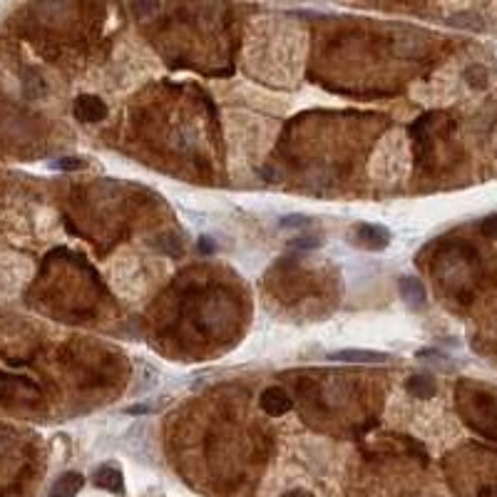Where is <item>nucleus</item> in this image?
<instances>
[{"label":"nucleus","mask_w":497,"mask_h":497,"mask_svg":"<svg viewBox=\"0 0 497 497\" xmlns=\"http://www.w3.org/2000/svg\"><path fill=\"white\" fill-rule=\"evenodd\" d=\"M75 117L80 122H99L107 117L105 99H99L97 94H80L75 99Z\"/></svg>","instance_id":"nucleus-1"},{"label":"nucleus","mask_w":497,"mask_h":497,"mask_svg":"<svg viewBox=\"0 0 497 497\" xmlns=\"http://www.w3.org/2000/svg\"><path fill=\"white\" fill-rule=\"evenodd\" d=\"M259 403H262V410L266 415H274V418H278V415H286L288 410H291L293 400L291 395H288L283 388H266V391L262 393V398H259Z\"/></svg>","instance_id":"nucleus-2"},{"label":"nucleus","mask_w":497,"mask_h":497,"mask_svg":"<svg viewBox=\"0 0 497 497\" xmlns=\"http://www.w3.org/2000/svg\"><path fill=\"white\" fill-rule=\"evenodd\" d=\"M356 241L371 252H383L391 244V231L378 224H358L356 226Z\"/></svg>","instance_id":"nucleus-3"},{"label":"nucleus","mask_w":497,"mask_h":497,"mask_svg":"<svg viewBox=\"0 0 497 497\" xmlns=\"http://www.w3.org/2000/svg\"><path fill=\"white\" fill-rule=\"evenodd\" d=\"M331 361L340 363H368V366H376V363H386L388 356L378 351H366V348H345V351L331 353Z\"/></svg>","instance_id":"nucleus-4"},{"label":"nucleus","mask_w":497,"mask_h":497,"mask_svg":"<svg viewBox=\"0 0 497 497\" xmlns=\"http://www.w3.org/2000/svg\"><path fill=\"white\" fill-rule=\"evenodd\" d=\"M94 485L107 492H122L125 490V477H122V470H117V467L102 465L94 472Z\"/></svg>","instance_id":"nucleus-5"},{"label":"nucleus","mask_w":497,"mask_h":497,"mask_svg":"<svg viewBox=\"0 0 497 497\" xmlns=\"http://www.w3.org/2000/svg\"><path fill=\"white\" fill-rule=\"evenodd\" d=\"M82 485H85V477L80 475V472H65V475H60V480L55 482L47 497H75L82 490Z\"/></svg>","instance_id":"nucleus-6"},{"label":"nucleus","mask_w":497,"mask_h":497,"mask_svg":"<svg viewBox=\"0 0 497 497\" xmlns=\"http://www.w3.org/2000/svg\"><path fill=\"white\" fill-rule=\"evenodd\" d=\"M405 391L415 398H433L438 386H435V378L428 376V373H415L405 381Z\"/></svg>","instance_id":"nucleus-7"},{"label":"nucleus","mask_w":497,"mask_h":497,"mask_svg":"<svg viewBox=\"0 0 497 497\" xmlns=\"http://www.w3.org/2000/svg\"><path fill=\"white\" fill-rule=\"evenodd\" d=\"M400 296H403V301L408 306L418 309V306L425 304V288H423V283H420L415 276L400 278Z\"/></svg>","instance_id":"nucleus-8"},{"label":"nucleus","mask_w":497,"mask_h":497,"mask_svg":"<svg viewBox=\"0 0 497 497\" xmlns=\"http://www.w3.org/2000/svg\"><path fill=\"white\" fill-rule=\"evenodd\" d=\"M465 82L470 85L472 90H485L487 87V70L482 65H470L465 70Z\"/></svg>","instance_id":"nucleus-9"},{"label":"nucleus","mask_w":497,"mask_h":497,"mask_svg":"<svg viewBox=\"0 0 497 497\" xmlns=\"http://www.w3.org/2000/svg\"><path fill=\"white\" fill-rule=\"evenodd\" d=\"M132 11L137 18H149L159 11V0H132Z\"/></svg>","instance_id":"nucleus-10"},{"label":"nucleus","mask_w":497,"mask_h":497,"mask_svg":"<svg viewBox=\"0 0 497 497\" xmlns=\"http://www.w3.org/2000/svg\"><path fill=\"white\" fill-rule=\"evenodd\" d=\"M288 246L291 249H316V246H321V239L319 236H296L288 241Z\"/></svg>","instance_id":"nucleus-11"},{"label":"nucleus","mask_w":497,"mask_h":497,"mask_svg":"<svg viewBox=\"0 0 497 497\" xmlns=\"http://www.w3.org/2000/svg\"><path fill=\"white\" fill-rule=\"evenodd\" d=\"M480 231H482V236H487V239H497V214L485 216L480 224Z\"/></svg>","instance_id":"nucleus-12"},{"label":"nucleus","mask_w":497,"mask_h":497,"mask_svg":"<svg viewBox=\"0 0 497 497\" xmlns=\"http://www.w3.org/2000/svg\"><path fill=\"white\" fill-rule=\"evenodd\" d=\"M82 159H78V157H63V159H58V162H53V167L55 169H63V172H75V169H80L82 167Z\"/></svg>","instance_id":"nucleus-13"},{"label":"nucleus","mask_w":497,"mask_h":497,"mask_svg":"<svg viewBox=\"0 0 497 497\" xmlns=\"http://www.w3.org/2000/svg\"><path fill=\"white\" fill-rule=\"evenodd\" d=\"M311 224V219L309 216H301V214H293V216H283L281 219V226H309Z\"/></svg>","instance_id":"nucleus-14"},{"label":"nucleus","mask_w":497,"mask_h":497,"mask_svg":"<svg viewBox=\"0 0 497 497\" xmlns=\"http://www.w3.org/2000/svg\"><path fill=\"white\" fill-rule=\"evenodd\" d=\"M450 23H455V25H460V27H482L480 18H472V20H467L465 16H458V18H453Z\"/></svg>","instance_id":"nucleus-15"},{"label":"nucleus","mask_w":497,"mask_h":497,"mask_svg":"<svg viewBox=\"0 0 497 497\" xmlns=\"http://www.w3.org/2000/svg\"><path fill=\"white\" fill-rule=\"evenodd\" d=\"M281 497H314L309 490H288V492H283Z\"/></svg>","instance_id":"nucleus-16"},{"label":"nucleus","mask_w":497,"mask_h":497,"mask_svg":"<svg viewBox=\"0 0 497 497\" xmlns=\"http://www.w3.org/2000/svg\"><path fill=\"white\" fill-rule=\"evenodd\" d=\"M199 246L204 249V254H211V241L209 239H202V241H199Z\"/></svg>","instance_id":"nucleus-17"}]
</instances>
